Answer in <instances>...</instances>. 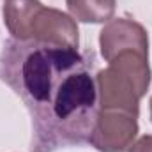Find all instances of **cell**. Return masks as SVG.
<instances>
[{
	"label": "cell",
	"instance_id": "1",
	"mask_svg": "<svg viewBox=\"0 0 152 152\" xmlns=\"http://www.w3.org/2000/svg\"><path fill=\"white\" fill-rule=\"evenodd\" d=\"M0 78L21 97L32 120V152H55L88 142L97 117V85L75 48L9 41Z\"/></svg>",
	"mask_w": 152,
	"mask_h": 152
},
{
	"label": "cell",
	"instance_id": "2",
	"mask_svg": "<svg viewBox=\"0 0 152 152\" xmlns=\"http://www.w3.org/2000/svg\"><path fill=\"white\" fill-rule=\"evenodd\" d=\"M99 110H120L138 115L140 99L151 85L149 57L138 51L117 55L96 76Z\"/></svg>",
	"mask_w": 152,
	"mask_h": 152
},
{
	"label": "cell",
	"instance_id": "3",
	"mask_svg": "<svg viewBox=\"0 0 152 152\" xmlns=\"http://www.w3.org/2000/svg\"><path fill=\"white\" fill-rule=\"evenodd\" d=\"M138 115L120 110H99L88 143L99 152H126L138 134Z\"/></svg>",
	"mask_w": 152,
	"mask_h": 152
},
{
	"label": "cell",
	"instance_id": "4",
	"mask_svg": "<svg viewBox=\"0 0 152 152\" xmlns=\"http://www.w3.org/2000/svg\"><path fill=\"white\" fill-rule=\"evenodd\" d=\"M101 55L106 62H112L124 51H138L149 57V37L145 28L127 18L110 20L99 34Z\"/></svg>",
	"mask_w": 152,
	"mask_h": 152
},
{
	"label": "cell",
	"instance_id": "5",
	"mask_svg": "<svg viewBox=\"0 0 152 152\" xmlns=\"http://www.w3.org/2000/svg\"><path fill=\"white\" fill-rule=\"evenodd\" d=\"M41 44L57 48H75L78 50V25L66 12L51 7H41L34 20L32 39Z\"/></svg>",
	"mask_w": 152,
	"mask_h": 152
},
{
	"label": "cell",
	"instance_id": "6",
	"mask_svg": "<svg viewBox=\"0 0 152 152\" xmlns=\"http://www.w3.org/2000/svg\"><path fill=\"white\" fill-rule=\"evenodd\" d=\"M42 4L39 0H7L4 4L2 14L9 34L16 41H30L34 20L41 11Z\"/></svg>",
	"mask_w": 152,
	"mask_h": 152
},
{
	"label": "cell",
	"instance_id": "7",
	"mask_svg": "<svg viewBox=\"0 0 152 152\" xmlns=\"http://www.w3.org/2000/svg\"><path fill=\"white\" fill-rule=\"evenodd\" d=\"M71 18L81 23H108L113 20L117 0H66Z\"/></svg>",
	"mask_w": 152,
	"mask_h": 152
},
{
	"label": "cell",
	"instance_id": "8",
	"mask_svg": "<svg viewBox=\"0 0 152 152\" xmlns=\"http://www.w3.org/2000/svg\"><path fill=\"white\" fill-rule=\"evenodd\" d=\"M127 152H152V134H145L140 140L133 142Z\"/></svg>",
	"mask_w": 152,
	"mask_h": 152
},
{
	"label": "cell",
	"instance_id": "9",
	"mask_svg": "<svg viewBox=\"0 0 152 152\" xmlns=\"http://www.w3.org/2000/svg\"><path fill=\"white\" fill-rule=\"evenodd\" d=\"M151 118H152V97H151Z\"/></svg>",
	"mask_w": 152,
	"mask_h": 152
}]
</instances>
